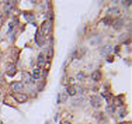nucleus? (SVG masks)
<instances>
[{
    "label": "nucleus",
    "instance_id": "14",
    "mask_svg": "<svg viewBox=\"0 0 132 124\" xmlns=\"http://www.w3.org/2000/svg\"><path fill=\"white\" fill-rule=\"evenodd\" d=\"M109 13H111V14H119L120 13V10L117 8V7H113V8H110L109 10Z\"/></svg>",
    "mask_w": 132,
    "mask_h": 124
},
{
    "label": "nucleus",
    "instance_id": "3",
    "mask_svg": "<svg viewBox=\"0 0 132 124\" xmlns=\"http://www.w3.org/2000/svg\"><path fill=\"white\" fill-rule=\"evenodd\" d=\"M123 24H124V21L123 19L121 18H118V19H115L112 23V26L114 27V29H120L121 27L123 26Z\"/></svg>",
    "mask_w": 132,
    "mask_h": 124
},
{
    "label": "nucleus",
    "instance_id": "12",
    "mask_svg": "<svg viewBox=\"0 0 132 124\" xmlns=\"http://www.w3.org/2000/svg\"><path fill=\"white\" fill-rule=\"evenodd\" d=\"M12 8H13V6L11 5V2L7 3V5L6 6V13L7 15H9L12 11Z\"/></svg>",
    "mask_w": 132,
    "mask_h": 124
},
{
    "label": "nucleus",
    "instance_id": "2",
    "mask_svg": "<svg viewBox=\"0 0 132 124\" xmlns=\"http://www.w3.org/2000/svg\"><path fill=\"white\" fill-rule=\"evenodd\" d=\"M23 89H24V84L21 82H16V83H14L12 84V90L15 92L19 93L20 92L23 91Z\"/></svg>",
    "mask_w": 132,
    "mask_h": 124
},
{
    "label": "nucleus",
    "instance_id": "11",
    "mask_svg": "<svg viewBox=\"0 0 132 124\" xmlns=\"http://www.w3.org/2000/svg\"><path fill=\"white\" fill-rule=\"evenodd\" d=\"M128 38V34H123L120 36H119L118 39H119V41L122 42V43H125V41H126Z\"/></svg>",
    "mask_w": 132,
    "mask_h": 124
},
{
    "label": "nucleus",
    "instance_id": "1",
    "mask_svg": "<svg viewBox=\"0 0 132 124\" xmlns=\"http://www.w3.org/2000/svg\"><path fill=\"white\" fill-rule=\"evenodd\" d=\"M91 104L94 108H99V107L101 106V100L99 96L96 95H92L91 97Z\"/></svg>",
    "mask_w": 132,
    "mask_h": 124
},
{
    "label": "nucleus",
    "instance_id": "5",
    "mask_svg": "<svg viewBox=\"0 0 132 124\" xmlns=\"http://www.w3.org/2000/svg\"><path fill=\"white\" fill-rule=\"evenodd\" d=\"M44 63H45L44 56L43 55V53H40V54L38 55V57H37V66H38V68H42V67H44Z\"/></svg>",
    "mask_w": 132,
    "mask_h": 124
},
{
    "label": "nucleus",
    "instance_id": "4",
    "mask_svg": "<svg viewBox=\"0 0 132 124\" xmlns=\"http://www.w3.org/2000/svg\"><path fill=\"white\" fill-rule=\"evenodd\" d=\"M111 50H112V48L110 45H105L103 47L101 48V50H100V54L102 55V56H107V55H109L110 52H111Z\"/></svg>",
    "mask_w": 132,
    "mask_h": 124
},
{
    "label": "nucleus",
    "instance_id": "15",
    "mask_svg": "<svg viewBox=\"0 0 132 124\" xmlns=\"http://www.w3.org/2000/svg\"><path fill=\"white\" fill-rule=\"evenodd\" d=\"M84 77H85V75H84V73H83V72H80V73L77 75V78H78V80H79V81H80V80H83V79H84Z\"/></svg>",
    "mask_w": 132,
    "mask_h": 124
},
{
    "label": "nucleus",
    "instance_id": "6",
    "mask_svg": "<svg viewBox=\"0 0 132 124\" xmlns=\"http://www.w3.org/2000/svg\"><path fill=\"white\" fill-rule=\"evenodd\" d=\"M16 97V99L19 101H21V102H23V101H25V100L28 99V97H27V95L26 94H24V93H16V95L15 96Z\"/></svg>",
    "mask_w": 132,
    "mask_h": 124
},
{
    "label": "nucleus",
    "instance_id": "13",
    "mask_svg": "<svg viewBox=\"0 0 132 124\" xmlns=\"http://www.w3.org/2000/svg\"><path fill=\"white\" fill-rule=\"evenodd\" d=\"M40 73H41L40 69H35L34 72H33V74H34L35 79H39L40 78Z\"/></svg>",
    "mask_w": 132,
    "mask_h": 124
},
{
    "label": "nucleus",
    "instance_id": "18",
    "mask_svg": "<svg viewBox=\"0 0 132 124\" xmlns=\"http://www.w3.org/2000/svg\"><path fill=\"white\" fill-rule=\"evenodd\" d=\"M119 124H126L125 122H121V123H119Z\"/></svg>",
    "mask_w": 132,
    "mask_h": 124
},
{
    "label": "nucleus",
    "instance_id": "9",
    "mask_svg": "<svg viewBox=\"0 0 132 124\" xmlns=\"http://www.w3.org/2000/svg\"><path fill=\"white\" fill-rule=\"evenodd\" d=\"M66 92H67V94L70 95V96H73L75 95L76 93V90L73 86H68L67 88H66Z\"/></svg>",
    "mask_w": 132,
    "mask_h": 124
},
{
    "label": "nucleus",
    "instance_id": "8",
    "mask_svg": "<svg viewBox=\"0 0 132 124\" xmlns=\"http://www.w3.org/2000/svg\"><path fill=\"white\" fill-rule=\"evenodd\" d=\"M16 66L13 64L9 65V67H8V69H7V74L10 75V76H13V75L16 73Z\"/></svg>",
    "mask_w": 132,
    "mask_h": 124
},
{
    "label": "nucleus",
    "instance_id": "16",
    "mask_svg": "<svg viewBox=\"0 0 132 124\" xmlns=\"http://www.w3.org/2000/svg\"><path fill=\"white\" fill-rule=\"evenodd\" d=\"M13 28H14V23H10L9 24V30H8V32H11L12 30H13Z\"/></svg>",
    "mask_w": 132,
    "mask_h": 124
},
{
    "label": "nucleus",
    "instance_id": "7",
    "mask_svg": "<svg viewBox=\"0 0 132 124\" xmlns=\"http://www.w3.org/2000/svg\"><path fill=\"white\" fill-rule=\"evenodd\" d=\"M92 78L93 81H100L101 79V72L100 71H95L92 72Z\"/></svg>",
    "mask_w": 132,
    "mask_h": 124
},
{
    "label": "nucleus",
    "instance_id": "17",
    "mask_svg": "<svg viewBox=\"0 0 132 124\" xmlns=\"http://www.w3.org/2000/svg\"><path fill=\"white\" fill-rule=\"evenodd\" d=\"M63 124H71V123H70L69 121H64V122H63Z\"/></svg>",
    "mask_w": 132,
    "mask_h": 124
},
{
    "label": "nucleus",
    "instance_id": "10",
    "mask_svg": "<svg viewBox=\"0 0 132 124\" xmlns=\"http://www.w3.org/2000/svg\"><path fill=\"white\" fill-rule=\"evenodd\" d=\"M113 19L111 16H106V17H104L102 19V22H103V24H105L106 25H110V24L113 23V21H112Z\"/></svg>",
    "mask_w": 132,
    "mask_h": 124
}]
</instances>
